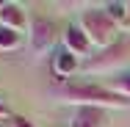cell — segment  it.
I'll list each match as a JSON object with an SVG mask.
<instances>
[{
  "instance_id": "cell-11",
  "label": "cell",
  "mask_w": 130,
  "mask_h": 127,
  "mask_svg": "<svg viewBox=\"0 0 130 127\" xmlns=\"http://www.w3.org/2000/svg\"><path fill=\"white\" fill-rule=\"evenodd\" d=\"M103 8L119 22V28H125V20H127V3H105Z\"/></svg>"
},
{
  "instance_id": "cell-10",
  "label": "cell",
  "mask_w": 130,
  "mask_h": 127,
  "mask_svg": "<svg viewBox=\"0 0 130 127\" xmlns=\"http://www.w3.org/2000/svg\"><path fill=\"white\" fill-rule=\"evenodd\" d=\"M20 44H22V33L0 28V52H14V50H20Z\"/></svg>"
},
{
  "instance_id": "cell-14",
  "label": "cell",
  "mask_w": 130,
  "mask_h": 127,
  "mask_svg": "<svg viewBox=\"0 0 130 127\" xmlns=\"http://www.w3.org/2000/svg\"><path fill=\"white\" fill-rule=\"evenodd\" d=\"M125 28L130 30V3H127V20H125Z\"/></svg>"
},
{
  "instance_id": "cell-7",
  "label": "cell",
  "mask_w": 130,
  "mask_h": 127,
  "mask_svg": "<svg viewBox=\"0 0 130 127\" xmlns=\"http://www.w3.org/2000/svg\"><path fill=\"white\" fill-rule=\"evenodd\" d=\"M25 22H30L22 11V6L17 3H0V28H8V30H25Z\"/></svg>"
},
{
  "instance_id": "cell-1",
  "label": "cell",
  "mask_w": 130,
  "mask_h": 127,
  "mask_svg": "<svg viewBox=\"0 0 130 127\" xmlns=\"http://www.w3.org/2000/svg\"><path fill=\"white\" fill-rule=\"evenodd\" d=\"M53 94L61 102L75 105V108H105V111H125V108H130V100L113 94L105 86H94V83H64Z\"/></svg>"
},
{
  "instance_id": "cell-8",
  "label": "cell",
  "mask_w": 130,
  "mask_h": 127,
  "mask_svg": "<svg viewBox=\"0 0 130 127\" xmlns=\"http://www.w3.org/2000/svg\"><path fill=\"white\" fill-rule=\"evenodd\" d=\"M78 69H83L78 64V58L72 55V52H67V50H58L55 55H53V72L58 77H69V75H75Z\"/></svg>"
},
{
  "instance_id": "cell-12",
  "label": "cell",
  "mask_w": 130,
  "mask_h": 127,
  "mask_svg": "<svg viewBox=\"0 0 130 127\" xmlns=\"http://www.w3.org/2000/svg\"><path fill=\"white\" fill-rule=\"evenodd\" d=\"M11 127H36V124L25 116H11Z\"/></svg>"
},
{
  "instance_id": "cell-3",
  "label": "cell",
  "mask_w": 130,
  "mask_h": 127,
  "mask_svg": "<svg viewBox=\"0 0 130 127\" xmlns=\"http://www.w3.org/2000/svg\"><path fill=\"white\" fill-rule=\"evenodd\" d=\"M130 58V42H116L111 47L100 50L97 55H89V61L83 64V75H113V69L125 66Z\"/></svg>"
},
{
  "instance_id": "cell-6",
  "label": "cell",
  "mask_w": 130,
  "mask_h": 127,
  "mask_svg": "<svg viewBox=\"0 0 130 127\" xmlns=\"http://www.w3.org/2000/svg\"><path fill=\"white\" fill-rule=\"evenodd\" d=\"M69 127H111V111H105V108H75Z\"/></svg>"
},
{
  "instance_id": "cell-9",
  "label": "cell",
  "mask_w": 130,
  "mask_h": 127,
  "mask_svg": "<svg viewBox=\"0 0 130 127\" xmlns=\"http://www.w3.org/2000/svg\"><path fill=\"white\" fill-rule=\"evenodd\" d=\"M105 88H111L113 94L130 100V72H116V75H111L105 80Z\"/></svg>"
},
{
  "instance_id": "cell-15",
  "label": "cell",
  "mask_w": 130,
  "mask_h": 127,
  "mask_svg": "<svg viewBox=\"0 0 130 127\" xmlns=\"http://www.w3.org/2000/svg\"><path fill=\"white\" fill-rule=\"evenodd\" d=\"M8 127H11V124H8Z\"/></svg>"
},
{
  "instance_id": "cell-13",
  "label": "cell",
  "mask_w": 130,
  "mask_h": 127,
  "mask_svg": "<svg viewBox=\"0 0 130 127\" xmlns=\"http://www.w3.org/2000/svg\"><path fill=\"white\" fill-rule=\"evenodd\" d=\"M0 119H8V122H11V111L6 108V102H3V100H0Z\"/></svg>"
},
{
  "instance_id": "cell-2",
  "label": "cell",
  "mask_w": 130,
  "mask_h": 127,
  "mask_svg": "<svg viewBox=\"0 0 130 127\" xmlns=\"http://www.w3.org/2000/svg\"><path fill=\"white\" fill-rule=\"evenodd\" d=\"M80 28L86 30V36L91 39V44L94 47H111V44H116L119 39H116V33H119V22L105 11V8H86L83 14H80Z\"/></svg>"
},
{
  "instance_id": "cell-5",
  "label": "cell",
  "mask_w": 130,
  "mask_h": 127,
  "mask_svg": "<svg viewBox=\"0 0 130 127\" xmlns=\"http://www.w3.org/2000/svg\"><path fill=\"white\" fill-rule=\"evenodd\" d=\"M61 42H64V50L72 52L75 58H83V55H89L91 52V39L86 36V30L80 28V22H69V25L64 28V33H61Z\"/></svg>"
},
{
  "instance_id": "cell-4",
  "label": "cell",
  "mask_w": 130,
  "mask_h": 127,
  "mask_svg": "<svg viewBox=\"0 0 130 127\" xmlns=\"http://www.w3.org/2000/svg\"><path fill=\"white\" fill-rule=\"evenodd\" d=\"M55 36H58V28H55L53 20L30 17V22H28V47L33 52V58H44L55 44Z\"/></svg>"
}]
</instances>
